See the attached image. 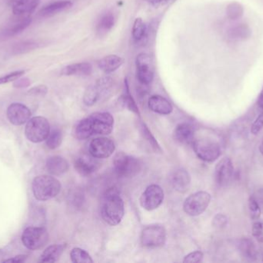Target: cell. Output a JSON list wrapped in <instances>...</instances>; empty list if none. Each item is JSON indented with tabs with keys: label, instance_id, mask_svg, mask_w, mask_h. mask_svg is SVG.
<instances>
[{
	"label": "cell",
	"instance_id": "obj_37",
	"mask_svg": "<svg viewBox=\"0 0 263 263\" xmlns=\"http://www.w3.org/2000/svg\"><path fill=\"white\" fill-rule=\"evenodd\" d=\"M252 235L258 242L263 243V223L255 222L252 226Z\"/></svg>",
	"mask_w": 263,
	"mask_h": 263
},
{
	"label": "cell",
	"instance_id": "obj_46",
	"mask_svg": "<svg viewBox=\"0 0 263 263\" xmlns=\"http://www.w3.org/2000/svg\"><path fill=\"white\" fill-rule=\"evenodd\" d=\"M258 198L260 202L263 204V189H260L258 192Z\"/></svg>",
	"mask_w": 263,
	"mask_h": 263
},
{
	"label": "cell",
	"instance_id": "obj_17",
	"mask_svg": "<svg viewBox=\"0 0 263 263\" xmlns=\"http://www.w3.org/2000/svg\"><path fill=\"white\" fill-rule=\"evenodd\" d=\"M196 129L190 123H181L177 125L174 131V138L180 144H193L195 141Z\"/></svg>",
	"mask_w": 263,
	"mask_h": 263
},
{
	"label": "cell",
	"instance_id": "obj_28",
	"mask_svg": "<svg viewBox=\"0 0 263 263\" xmlns=\"http://www.w3.org/2000/svg\"><path fill=\"white\" fill-rule=\"evenodd\" d=\"M115 16L112 13H106L101 16L97 26V33L104 36L113 28L115 25Z\"/></svg>",
	"mask_w": 263,
	"mask_h": 263
},
{
	"label": "cell",
	"instance_id": "obj_27",
	"mask_svg": "<svg viewBox=\"0 0 263 263\" xmlns=\"http://www.w3.org/2000/svg\"><path fill=\"white\" fill-rule=\"evenodd\" d=\"M39 43L37 41L29 40V41H21V42L16 43L11 47L12 55H21V54H27L29 52L33 51L35 49L39 47Z\"/></svg>",
	"mask_w": 263,
	"mask_h": 263
},
{
	"label": "cell",
	"instance_id": "obj_10",
	"mask_svg": "<svg viewBox=\"0 0 263 263\" xmlns=\"http://www.w3.org/2000/svg\"><path fill=\"white\" fill-rule=\"evenodd\" d=\"M164 200V191L158 184H151L146 187L140 198V205L147 211L159 208Z\"/></svg>",
	"mask_w": 263,
	"mask_h": 263
},
{
	"label": "cell",
	"instance_id": "obj_36",
	"mask_svg": "<svg viewBox=\"0 0 263 263\" xmlns=\"http://www.w3.org/2000/svg\"><path fill=\"white\" fill-rule=\"evenodd\" d=\"M25 73H26V71L21 69V70H16V71L12 72V73H8L5 76L1 77L0 78V85L13 82V81L21 78L23 75L25 74Z\"/></svg>",
	"mask_w": 263,
	"mask_h": 263
},
{
	"label": "cell",
	"instance_id": "obj_14",
	"mask_svg": "<svg viewBox=\"0 0 263 263\" xmlns=\"http://www.w3.org/2000/svg\"><path fill=\"white\" fill-rule=\"evenodd\" d=\"M234 172L233 162L229 158H224L217 164L215 169V180L220 187H225L231 181Z\"/></svg>",
	"mask_w": 263,
	"mask_h": 263
},
{
	"label": "cell",
	"instance_id": "obj_16",
	"mask_svg": "<svg viewBox=\"0 0 263 263\" xmlns=\"http://www.w3.org/2000/svg\"><path fill=\"white\" fill-rule=\"evenodd\" d=\"M100 162L98 159L88 155H81L75 161L74 166L78 173L82 176H89L96 172L100 168Z\"/></svg>",
	"mask_w": 263,
	"mask_h": 263
},
{
	"label": "cell",
	"instance_id": "obj_3",
	"mask_svg": "<svg viewBox=\"0 0 263 263\" xmlns=\"http://www.w3.org/2000/svg\"><path fill=\"white\" fill-rule=\"evenodd\" d=\"M113 165L117 176L122 178H134L140 172L142 168V164L139 159L122 152L115 156Z\"/></svg>",
	"mask_w": 263,
	"mask_h": 263
},
{
	"label": "cell",
	"instance_id": "obj_15",
	"mask_svg": "<svg viewBox=\"0 0 263 263\" xmlns=\"http://www.w3.org/2000/svg\"><path fill=\"white\" fill-rule=\"evenodd\" d=\"M32 18L29 16H25L23 18L12 22L0 31V41L10 39L18 34L21 33L23 30L29 27L32 23Z\"/></svg>",
	"mask_w": 263,
	"mask_h": 263
},
{
	"label": "cell",
	"instance_id": "obj_40",
	"mask_svg": "<svg viewBox=\"0 0 263 263\" xmlns=\"http://www.w3.org/2000/svg\"><path fill=\"white\" fill-rule=\"evenodd\" d=\"M227 222H228V219H227V216L221 215V214H218V215H215V218H213L212 224H213L214 227L222 229V228L227 226Z\"/></svg>",
	"mask_w": 263,
	"mask_h": 263
},
{
	"label": "cell",
	"instance_id": "obj_26",
	"mask_svg": "<svg viewBox=\"0 0 263 263\" xmlns=\"http://www.w3.org/2000/svg\"><path fill=\"white\" fill-rule=\"evenodd\" d=\"M239 252L242 255L250 261H255L257 258V251L255 244L251 239L244 238L240 239L238 243Z\"/></svg>",
	"mask_w": 263,
	"mask_h": 263
},
{
	"label": "cell",
	"instance_id": "obj_48",
	"mask_svg": "<svg viewBox=\"0 0 263 263\" xmlns=\"http://www.w3.org/2000/svg\"><path fill=\"white\" fill-rule=\"evenodd\" d=\"M262 261H263V252H262Z\"/></svg>",
	"mask_w": 263,
	"mask_h": 263
},
{
	"label": "cell",
	"instance_id": "obj_24",
	"mask_svg": "<svg viewBox=\"0 0 263 263\" xmlns=\"http://www.w3.org/2000/svg\"><path fill=\"white\" fill-rule=\"evenodd\" d=\"M98 66L100 69L106 73L116 71L122 66L123 60L117 55H108L98 61Z\"/></svg>",
	"mask_w": 263,
	"mask_h": 263
},
{
	"label": "cell",
	"instance_id": "obj_29",
	"mask_svg": "<svg viewBox=\"0 0 263 263\" xmlns=\"http://www.w3.org/2000/svg\"><path fill=\"white\" fill-rule=\"evenodd\" d=\"M100 97H101V93L97 84L90 86L84 94V103L87 106H93V104L97 103Z\"/></svg>",
	"mask_w": 263,
	"mask_h": 263
},
{
	"label": "cell",
	"instance_id": "obj_44",
	"mask_svg": "<svg viewBox=\"0 0 263 263\" xmlns=\"http://www.w3.org/2000/svg\"><path fill=\"white\" fill-rule=\"evenodd\" d=\"M146 2L149 3V4H153V5L158 6L166 4L169 0H146Z\"/></svg>",
	"mask_w": 263,
	"mask_h": 263
},
{
	"label": "cell",
	"instance_id": "obj_20",
	"mask_svg": "<svg viewBox=\"0 0 263 263\" xmlns=\"http://www.w3.org/2000/svg\"><path fill=\"white\" fill-rule=\"evenodd\" d=\"M46 168L50 174L59 176L67 172L69 163L63 157L52 156L47 159Z\"/></svg>",
	"mask_w": 263,
	"mask_h": 263
},
{
	"label": "cell",
	"instance_id": "obj_33",
	"mask_svg": "<svg viewBox=\"0 0 263 263\" xmlns=\"http://www.w3.org/2000/svg\"><path fill=\"white\" fill-rule=\"evenodd\" d=\"M122 99V102H123L124 105H125V107H127V109H128L130 111L134 112L136 115H140L138 106H137V103H136L134 97H133V96L130 94L129 89H128V84H127L126 81H125V93H124Z\"/></svg>",
	"mask_w": 263,
	"mask_h": 263
},
{
	"label": "cell",
	"instance_id": "obj_1",
	"mask_svg": "<svg viewBox=\"0 0 263 263\" xmlns=\"http://www.w3.org/2000/svg\"><path fill=\"white\" fill-rule=\"evenodd\" d=\"M100 213L105 222L109 226H117L121 222L125 214V206L117 189H109L103 194Z\"/></svg>",
	"mask_w": 263,
	"mask_h": 263
},
{
	"label": "cell",
	"instance_id": "obj_11",
	"mask_svg": "<svg viewBox=\"0 0 263 263\" xmlns=\"http://www.w3.org/2000/svg\"><path fill=\"white\" fill-rule=\"evenodd\" d=\"M115 150L116 146L113 141L105 137L93 139L89 147L90 155L98 159H107L113 154Z\"/></svg>",
	"mask_w": 263,
	"mask_h": 263
},
{
	"label": "cell",
	"instance_id": "obj_39",
	"mask_svg": "<svg viewBox=\"0 0 263 263\" xmlns=\"http://www.w3.org/2000/svg\"><path fill=\"white\" fill-rule=\"evenodd\" d=\"M48 92V87L45 85H39L32 87L28 91V94L32 96H45Z\"/></svg>",
	"mask_w": 263,
	"mask_h": 263
},
{
	"label": "cell",
	"instance_id": "obj_38",
	"mask_svg": "<svg viewBox=\"0 0 263 263\" xmlns=\"http://www.w3.org/2000/svg\"><path fill=\"white\" fill-rule=\"evenodd\" d=\"M203 258V253L200 251H195L186 255L183 262H200Z\"/></svg>",
	"mask_w": 263,
	"mask_h": 263
},
{
	"label": "cell",
	"instance_id": "obj_41",
	"mask_svg": "<svg viewBox=\"0 0 263 263\" xmlns=\"http://www.w3.org/2000/svg\"><path fill=\"white\" fill-rule=\"evenodd\" d=\"M263 127V111L260 114L259 116L255 120V122L253 123V125H252L251 128V132L253 134H257Z\"/></svg>",
	"mask_w": 263,
	"mask_h": 263
},
{
	"label": "cell",
	"instance_id": "obj_19",
	"mask_svg": "<svg viewBox=\"0 0 263 263\" xmlns=\"http://www.w3.org/2000/svg\"><path fill=\"white\" fill-rule=\"evenodd\" d=\"M191 176L186 170L180 168L173 173L172 176V184L174 189L180 193H185L190 189Z\"/></svg>",
	"mask_w": 263,
	"mask_h": 263
},
{
	"label": "cell",
	"instance_id": "obj_32",
	"mask_svg": "<svg viewBox=\"0 0 263 263\" xmlns=\"http://www.w3.org/2000/svg\"><path fill=\"white\" fill-rule=\"evenodd\" d=\"M146 26L141 18L136 19L133 27V37L137 42H140L146 35Z\"/></svg>",
	"mask_w": 263,
	"mask_h": 263
},
{
	"label": "cell",
	"instance_id": "obj_30",
	"mask_svg": "<svg viewBox=\"0 0 263 263\" xmlns=\"http://www.w3.org/2000/svg\"><path fill=\"white\" fill-rule=\"evenodd\" d=\"M140 132H141L143 137L146 139V141L149 143L151 147H153V150L156 152H162V148L159 145L156 139L155 138L154 136L152 134L151 131H149L148 127L146 126V124L143 122H140Z\"/></svg>",
	"mask_w": 263,
	"mask_h": 263
},
{
	"label": "cell",
	"instance_id": "obj_25",
	"mask_svg": "<svg viewBox=\"0 0 263 263\" xmlns=\"http://www.w3.org/2000/svg\"><path fill=\"white\" fill-rule=\"evenodd\" d=\"M65 245H53L49 246L41 255L40 262H55L57 261L64 252Z\"/></svg>",
	"mask_w": 263,
	"mask_h": 263
},
{
	"label": "cell",
	"instance_id": "obj_6",
	"mask_svg": "<svg viewBox=\"0 0 263 263\" xmlns=\"http://www.w3.org/2000/svg\"><path fill=\"white\" fill-rule=\"evenodd\" d=\"M87 118L92 136L108 135L114 126V118L108 112H97Z\"/></svg>",
	"mask_w": 263,
	"mask_h": 263
},
{
	"label": "cell",
	"instance_id": "obj_34",
	"mask_svg": "<svg viewBox=\"0 0 263 263\" xmlns=\"http://www.w3.org/2000/svg\"><path fill=\"white\" fill-rule=\"evenodd\" d=\"M47 147L52 150L57 148L61 145L63 141V134L60 130L56 129L50 131L47 140Z\"/></svg>",
	"mask_w": 263,
	"mask_h": 263
},
{
	"label": "cell",
	"instance_id": "obj_42",
	"mask_svg": "<svg viewBox=\"0 0 263 263\" xmlns=\"http://www.w3.org/2000/svg\"><path fill=\"white\" fill-rule=\"evenodd\" d=\"M30 84V80L29 78H20V79L19 78L15 81L13 87L16 88H24V87H29Z\"/></svg>",
	"mask_w": 263,
	"mask_h": 263
},
{
	"label": "cell",
	"instance_id": "obj_13",
	"mask_svg": "<svg viewBox=\"0 0 263 263\" xmlns=\"http://www.w3.org/2000/svg\"><path fill=\"white\" fill-rule=\"evenodd\" d=\"M7 115L11 124L16 126H21L29 121L32 113L26 105L20 103H13L9 106Z\"/></svg>",
	"mask_w": 263,
	"mask_h": 263
},
{
	"label": "cell",
	"instance_id": "obj_12",
	"mask_svg": "<svg viewBox=\"0 0 263 263\" xmlns=\"http://www.w3.org/2000/svg\"><path fill=\"white\" fill-rule=\"evenodd\" d=\"M137 78L143 85L147 86L153 82L154 78L152 59L149 54L142 53L137 58Z\"/></svg>",
	"mask_w": 263,
	"mask_h": 263
},
{
	"label": "cell",
	"instance_id": "obj_23",
	"mask_svg": "<svg viewBox=\"0 0 263 263\" xmlns=\"http://www.w3.org/2000/svg\"><path fill=\"white\" fill-rule=\"evenodd\" d=\"M93 71V66L90 63H73L68 65L62 69L61 74L63 76H88Z\"/></svg>",
	"mask_w": 263,
	"mask_h": 263
},
{
	"label": "cell",
	"instance_id": "obj_18",
	"mask_svg": "<svg viewBox=\"0 0 263 263\" xmlns=\"http://www.w3.org/2000/svg\"><path fill=\"white\" fill-rule=\"evenodd\" d=\"M148 106L152 111L161 115H169L173 110V107L170 102L159 95L152 96L149 99Z\"/></svg>",
	"mask_w": 263,
	"mask_h": 263
},
{
	"label": "cell",
	"instance_id": "obj_4",
	"mask_svg": "<svg viewBox=\"0 0 263 263\" xmlns=\"http://www.w3.org/2000/svg\"><path fill=\"white\" fill-rule=\"evenodd\" d=\"M50 133V125L48 120L43 117H34L26 124L25 134L32 143H40L46 141Z\"/></svg>",
	"mask_w": 263,
	"mask_h": 263
},
{
	"label": "cell",
	"instance_id": "obj_43",
	"mask_svg": "<svg viewBox=\"0 0 263 263\" xmlns=\"http://www.w3.org/2000/svg\"><path fill=\"white\" fill-rule=\"evenodd\" d=\"M27 258L28 255H16V256L13 257V258H9V259L4 260V261H3V262H23V261H26V258Z\"/></svg>",
	"mask_w": 263,
	"mask_h": 263
},
{
	"label": "cell",
	"instance_id": "obj_45",
	"mask_svg": "<svg viewBox=\"0 0 263 263\" xmlns=\"http://www.w3.org/2000/svg\"><path fill=\"white\" fill-rule=\"evenodd\" d=\"M258 107H261L263 109V90L261 91V94H260L259 97L258 99Z\"/></svg>",
	"mask_w": 263,
	"mask_h": 263
},
{
	"label": "cell",
	"instance_id": "obj_21",
	"mask_svg": "<svg viewBox=\"0 0 263 263\" xmlns=\"http://www.w3.org/2000/svg\"><path fill=\"white\" fill-rule=\"evenodd\" d=\"M72 6V2L70 0H59L42 7L39 12V15L42 17H51L71 8Z\"/></svg>",
	"mask_w": 263,
	"mask_h": 263
},
{
	"label": "cell",
	"instance_id": "obj_2",
	"mask_svg": "<svg viewBox=\"0 0 263 263\" xmlns=\"http://www.w3.org/2000/svg\"><path fill=\"white\" fill-rule=\"evenodd\" d=\"M61 183L50 175H39L32 181L34 197L39 201H47L56 197L61 191Z\"/></svg>",
	"mask_w": 263,
	"mask_h": 263
},
{
	"label": "cell",
	"instance_id": "obj_22",
	"mask_svg": "<svg viewBox=\"0 0 263 263\" xmlns=\"http://www.w3.org/2000/svg\"><path fill=\"white\" fill-rule=\"evenodd\" d=\"M39 4L40 0H16L13 5V14L18 16L32 14Z\"/></svg>",
	"mask_w": 263,
	"mask_h": 263
},
{
	"label": "cell",
	"instance_id": "obj_31",
	"mask_svg": "<svg viewBox=\"0 0 263 263\" xmlns=\"http://www.w3.org/2000/svg\"><path fill=\"white\" fill-rule=\"evenodd\" d=\"M70 258L72 262L75 263H92L93 260L88 252L80 248H74L71 251Z\"/></svg>",
	"mask_w": 263,
	"mask_h": 263
},
{
	"label": "cell",
	"instance_id": "obj_8",
	"mask_svg": "<svg viewBox=\"0 0 263 263\" xmlns=\"http://www.w3.org/2000/svg\"><path fill=\"white\" fill-rule=\"evenodd\" d=\"M166 240V231L162 224L148 226L143 230L141 236L142 245L148 249L161 247Z\"/></svg>",
	"mask_w": 263,
	"mask_h": 263
},
{
	"label": "cell",
	"instance_id": "obj_35",
	"mask_svg": "<svg viewBox=\"0 0 263 263\" xmlns=\"http://www.w3.org/2000/svg\"><path fill=\"white\" fill-rule=\"evenodd\" d=\"M249 215L253 220L258 219L261 215V209L258 202L254 197H250L249 199Z\"/></svg>",
	"mask_w": 263,
	"mask_h": 263
},
{
	"label": "cell",
	"instance_id": "obj_7",
	"mask_svg": "<svg viewBox=\"0 0 263 263\" xmlns=\"http://www.w3.org/2000/svg\"><path fill=\"white\" fill-rule=\"evenodd\" d=\"M49 234L43 227H28L22 235V242L29 250H36L47 245Z\"/></svg>",
	"mask_w": 263,
	"mask_h": 263
},
{
	"label": "cell",
	"instance_id": "obj_47",
	"mask_svg": "<svg viewBox=\"0 0 263 263\" xmlns=\"http://www.w3.org/2000/svg\"><path fill=\"white\" fill-rule=\"evenodd\" d=\"M259 150L260 152L261 153V155H263V139L262 141H261V144H260Z\"/></svg>",
	"mask_w": 263,
	"mask_h": 263
},
{
	"label": "cell",
	"instance_id": "obj_5",
	"mask_svg": "<svg viewBox=\"0 0 263 263\" xmlns=\"http://www.w3.org/2000/svg\"><path fill=\"white\" fill-rule=\"evenodd\" d=\"M193 149L198 158L206 162H213L221 155L220 144L212 139H195L193 143Z\"/></svg>",
	"mask_w": 263,
	"mask_h": 263
},
{
	"label": "cell",
	"instance_id": "obj_9",
	"mask_svg": "<svg viewBox=\"0 0 263 263\" xmlns=\"http://www.w3.org/2000/svg\"><path fill=\"white\" fill-rule=\"evenodd\" d=\"M210 201L211 196L208 192H196L185 200L183 210L188 215L198 216L205 212Z\"/></svg>",
	"mask_w": 263,
	"mask_h": 263
}]
</instances>
